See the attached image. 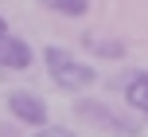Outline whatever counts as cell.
<instances>
[{
  "label": "cell",
  "mask_w": 148,
  "mask_h": 137,
  "mask_svg": "<svg viewBox=\"0 0 148 137\" xmlns=\"http://www.w3.org/2000/svg\"><path fill=\"white\" fill-rule=\"evenodd\" d=\"M43 67H47V75H51V82L59 86V90H66V94H82V90H90V86L97 82V71L90 67L86 59H78L74 51L59 47V43L43 47Z\"/></svg>",
  "instance_id": "1"
},
{
  "label": "cell",
  "mask_w": 148,
  "mask_h": 137,
  "mask_svg": "<svg viewBox=\"0 0 148 137\" xmlns=\"http://www.w3.org/2000/svg\"><path fill=\"white\" fill-rule=\"evenodd\" d=\"M78 118L90 125H97V129L113 133V137H140V125L129 122V118H121L117 110H109V102H97V98H78Z\"/></svg>",
  "instance_id": "2"
},
{
  "label": "cell",
  "mask_w": 148,
  "mask_h": 137,
  "mask_svg": "<svg viewBox=\"0 0 148 137\" xmlns=\"http://www.w3.org/2000/svg\"><path fill=\"white\" fill-rule=\"evenodd\" d=\"M8 114L16 118V122H23V125H31V129H35V125H43V122H51V110H47V102L39 98L35 90H12L8 94Z\"/></svg>",
  "instance_id": "3"
},
{
  "label": "cell",
  "mask_w": 148,
  "mask_h": 137,
  "mask_svg": "<svg viewBox=\"0 0 148 137\" xmlns=\"http://www.w3.org/2000/svg\"><path fill=\"white\" fill-rule=\"evenodd\" d=\"M35 63V51L27 47V39L0 31V71H27Z\"/></svg>",
  "instance_id": "4"
},
{
  "label": "cell",
  "mask_w": 148,
  "mask_h": 137,
  "mask_svg": "<svg viewBox=\"0 0 148 137\" xmlns=\"http://www.w3.org/2000/svg\"><path fill=\"white\" fill-rule=\"evenodd\" d=\"M121 94H125L129 110H136L140 118H148V71H133V75H125Z\"/></svg>",
  "instance_id": "5"
},
{
  "label": "cell",
  "mask_w": 148,
  "mask_h": 137,
  "mask_svg": "<svg viewBox=\"0 0 148 137\" xmlns=\"http://www.w3.org/2000/svg\"><path fill=\"white\" fill-rule=\"evenodd\" d=\"M82 43H86V51L94 55V59H121V55H125V43H121V39H101V35H86Z\"/></svg>",
  "instance_id": "6"
},
{
  "label": "cell",
  "mask_w": 148,
  "mask_h": 137,
  "mask_svg": "<svg viewBox=\"0 0 148 137\" xmlns=\"http://www.w3.org/2000/svg\"><path fill=\"white\" fill-rule=\"evenodd\" d=\"M51 12H59V16H66V20H78V16H86L90 12V0H43Z\"/></svg>",
  "instance_id": "7"
},
{
  "label": "cell",
  "mask_w": 148,
  "mask_h": 137,
  "mask_svg": "<svg viewBox=\"0 0 148 137\" xmlns=\"http://www.w3.org/2000/svg\"><path fill=\"white\" fill-rule=\"evenodd\" d=\"M31 137H74L66 125H51V122H43V125H35L31 129Z\"/></svg>",
  "instance_id": "8"
},
{
  "label": "cell",
  "mask_w": 148,
  "mask_h": 137,
  "mask_svg": "<svg viewBox=\"0 0 148 137\" xmlns=\"http://www.w3.org/2000/svg\"><path fill=\"white\" fill-rule=\"evenodd\" d=\"M0 137H16V129H8V125H4V129H0Z\"/></svg>",
  "instance_id": "9"
},
{
  "label": "cell",
  "mask_w": 148,
  "mask_h": 137,
  "mask_svg": "<svg viewBox=\"0 0 148 137\" xmlns=\"http://www.w3.org/2000/svg\"><path fill=\"white\" fill-rule=\"evenodd\" d=\"M0 31H8V20H4V16H0Z\"/></svg>",
  "instance_id": "10"
}]
</instances>
